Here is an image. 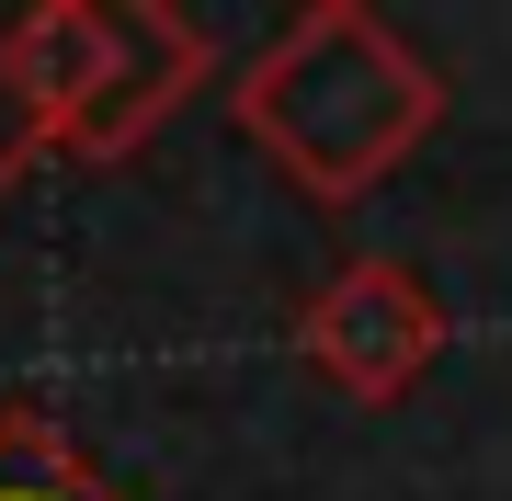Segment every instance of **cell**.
Listing matches in <instances>:
<instances>
[{"mask_svg":"<svg viewBox=\"0 0 512 501\" xmlns=\"http://www.w3.org/2000/svg\"><path fill=\"white\" fill-rule=\"evenodd\" d=\"M228 114L308 205H353L444 126V80L387 12L365 0H308L251 69L228 80Z\"/></svg>","mask_w":512,"mask_h":501,"instance_id":"obj_1","label":"cell"},{"mask_svg":"<svg viewBox=\"0 0 512 501\" xmlns=\"http://www.w3.org/2000/svg\"><path fill=\"white\" fill-rule=\"evenodd\" d=\"M12 80L46 149L126 160L217 80V35L171 0H35L12 12Z\"/></svg>","mask_w":512,"mask_h":501,"instance_id":"obj_2","label":"cell"},{"mask_svg":"<svg viewBox=\"0 0 512 501\" xmlns=\"http://www.w3.org/2000/svg\"><path fill=\"white\" fill-rule=\"evenodd\" d=\"M296 365H308L330 399H353V410H399L421 376L444 365V297L410 262L365 251V262H342V274L296 308Z\"/></svg>","mask_w":512,"mask_h":501,"instance_id":"obj_3","label":"cell"},{"mask_svg":"<svg viewBox=\"0 0 512 501\" xmlns=\"http://www.w3.org/2000/svg\"><path fill=\"white\" fill-rule=\"evenodd\" d=\"M0 501H126L46 399H0Z\"/></svg>","mask_w":512,"mask_h":501,"instance_id":"obj_4","label":"cell"},{"mask_svg":"<svg viewBox=\"0 0 512 501\" xmlns=\"http://www.w3.org/2000/svg\"><path fill=\"white\" fill-rule=\"evenodd\" d=\"M35 160H46V126H35V103H23V80H12V12H0V205L23 194Z\"/></svg>","mask_w":512,"mask_h":501,"instance_id":"obj_5","label":"cell"}]
</instances>
